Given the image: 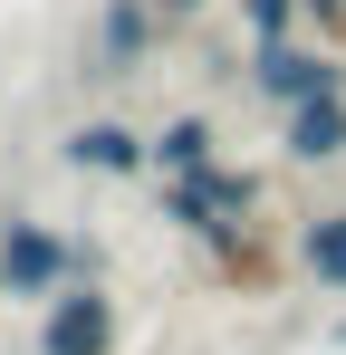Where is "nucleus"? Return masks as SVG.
<instances>
[{"label":"nucleus","mask_w":346,"mask_h":355,"mask_svg":"<svg viewBox=\"0 0 346 355\" xmlns=\"http://www.w3.org/2000/svg\"><path fill=\"white\" fill-rule=\"evenodd\" d=\"M222 164V135H212V116H164L154 125V173L183 182V173H212Z\"/></svg>","instance_id":"6e6552de"},{"label":"nucleus","mask_w":346,"mask_h":355,"mask_svg":"<svg viewBox=\"0 0 346 355\" xmlns=\"http://www.w3.org/2000/svg\"><path fill=\"white\" fill-rule=\"evenodd\" d=\"M115 336H125V317H115V297L97 279L58 288L49 317H39V355H115Z\"/></svg>","instance_id":"39448f33"},{"label":"nucleus","mask_w":346,"mask_h":355,"mask_svg":"<svg viewBox=\"0 0 346 355\" xmlns=\"http://www.w3.org/2000/svg\"><path fill=\"white\" fill-rule=\"evenodd\" d=\"M0 297H10V279H0Z\"/></svg>","instance_id":"4468645a"},{"label":"nucleus","mask_w":346,"mask_h":355,"mask_svg":"<svg viewBox=\"0 0 346 355\" xmlns=\"http://www.w3.org/2000/svg\"><path fill=\"white\" fill-rule=\"evenodd\" d=\"M327 346H346V317H337V327H327Z\"/></svg>","instance_id":"ddd939ff"},{"label":"nucleus","mask_w":346,"mask_h":355,"mask_svg":"<svg viewBox=\"0 0 346 355\" xmlns=\"http://www.w3.org/2000/svg\"><path fill=\"white\" fill-rule=\"evenodd\" d=\"M298 19H308V0H240V29H250V49H270V39H298Z\"/></svg>","instance_id":"9d476101"},{"label":"nucleus","mask_w":346,"mask_h":355,"mask_svg":"<svg viewBox=\"0 0 346 355\" xmlns=\"http://www.w3.org/2000/svg\"><path fill=\"white\" fill-rule=\"evenodd\" d=\"M279 154L288 164H346V96H318V106H288L279 116Z\"/></svg>","instance_id":"0eeeda50"},{"label":"nucleus","mask_w":346,"mask_h":355,"mask_svg":"<svg viewBox=\"0 0 346 355\" xmlns=\"http://www.w3.org/2000/svg\"><path fill=\"white\" fill-rule=\"evenodd\" d=\"M0 279H10V297H58V288L87 279V250L58 240L49 221H10L0 231Z\"/></svg>","instance_id":"7ed1b4c3"},{"label":"nucleus","mask_w":346,"mask_h":355,"mask_svg":"<svg viewBox=\"0 0 346 355\" xmlns=\"http://www.w3.org/2000/svg\"><path fill=\"white\" fill-rule=\"evenodd\" d=\"M164 10L154 0H97V29H87V77H135V67L164 49Z\"/></svg>","instance_id":"20e7f679"},{"label":"nucleus","mask_w":346,"mask_h":355,"mask_svg":"<svg viewBox=\"0 0 346 355\" xmlns=\"http://www.w3.org/2000/svg\"><path fill=\"white\" fill-rule=\"evenodd\" d=\"M250 87L270 96V106H318V96H346V58L327 39H270V49H250Z\"/></svg>","instance_id":"f03ea898"},{"label":"nucleus","mask_w":346,"mask_h":355,"mask_svg":"<svg viewBox=\"0 0 346 355\" xmlns=\"http://www.w3.org/2000/svg\"><path fill=\"white\" fill-rule=\"evenodd\" d=\"M250 211H260V173H240V164H212V173L164 182V221L192 231L202 250H231V240L250 231Z\"/></svg>","instance_id":"f257e3e1"},{"label":"nucleus","mask_w":346,"mask_h":355,"mask_svg":"<svg viewBox=\"0 0 346 355\" xmlns=\"http://www.w3.org/2000/svg\"><path fill=\"white\" fill-rule=\"evenodd\" d=\"M154 10H164L173 29H183V19H202V10H212V0H154Z\"/></svg>","instance_id":"9b49d317"},{"label":"nucleus","mask_w":346,"mask_h":355,"mask_svg":"<svg viewBox=\"0 0 346 355\" xmlns=\"http://www.w3.org/2000/svg\"><path fill=\"white\" fill-rule=\"evenodd\" d=\"M67 173H106V182H125V173H154V135H135L125 116H87V125H67Z\"/></svg>","instance_id":"423d86ee"},{"label":"nucleus","mask_w":346,"mask_h":355,"mask_svg":"<svg viewBox=\"0 0 346 355\" xmlns=\"http://www.w3.org/2000/svg\"><path fill=\"white\" fill-rule=\"evenodd\" d=\"M298 269H308L327 297H346V202H327V211L298 221Z\"/></svg>","instance_id":"1a4fd4ad"},{"label":"nucleus","mask_w":346,"mask_h":355,"mask_svg":"<svg viewBox=\"0 0 346 355\" xmlns=\"http://www.w3.org/2000/svg\"><path fill=\"white\" fill-rule=\"evenodd\" d=\"M308 19L318 29H346V0H308Z\"/></svg>","instance_id":"f8f14e48"}]
</instances>
